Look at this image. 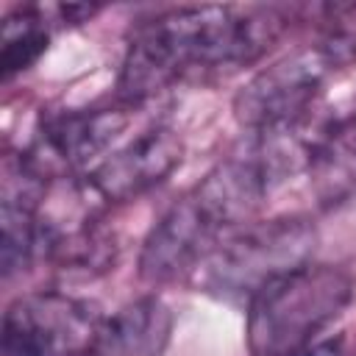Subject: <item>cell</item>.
Returning a JSON list of instances; mask_svg holds the SVG:
<instances>
[{
	"instance_id": "cell-1",
	"label": "cell",
	"mask_w": 356,
	"mask_h": 356,
	"mask_svg": "<svg viewBox=\"0 0 356 356\" xmlns=\"http://www.w3.org/2000/svg\"><path fill=\"white\" fill-rule=\"evenodd\" d=\"M284 31L275 8L192 6L142 22L125 50L117 92L142 103L192 67H236L259 58Z\"/></svg>"
},
{
	"instance_id": "cell-2",
	"label": "cell",
	"mask_w": 356,
	"mask_h": 356,
	"mask_svg": "<svg viewBox=\"0 0 356 356\" xmlns=\"http://www.w3.org/2000/svg\"><path fill=\"white\" fill-rule=\"evenodd\" d=\"M353 300V278L334 264H303L248 303L250 356H298Z\"/></svg>"
},
{
	"instance_id": "cell-3",
	"label": "cell",
	"mask_w": 356,
	"mask_h": 356,
	"mask_svg": "<svg viewBox=\"0 0 356 356\" xmlns=\"http://www.w3.org/2000/svg\"><path fill=\"white\" fill-rule=\"evenodd\" d=\"M314 248L317 231L300 214L250 222L217 242L197 264L195 278L203 292L250 303V298L267 284L309 264Z\"/></svg>"
},
{
	"instance_id": "cell-4",
	"label": "cell",
	"mask_w": 356,
	"mask_h": 356,
	"mask_svg": "<svg viewBox=\"0 0 356 356\" xmlns=\"http://www.w3.org/2000/svg\"><path fill=\"white\" fill-rule=\"evenodd\" d=\"M103 314L95 303L61 292L17 298L3 314L6 356H95Z\"/></svg>"
},
{
	"instance_id": "cell-5",
	"label": "cell",
	"mask_w": 356,
	"mask_h": 356,
	"mask_svg": "<svg viewBox=\"0 0 356 356\" xmlns=\"http://www.w3.org/2000/svg\"><path fill=\"white\" fill-rule=\"evenodd\" d=\"M331 70V61L317 44L300 47L256 72L236 92L234 117L250 131L298 122L314 106Z\"/></svg>"
},
{
	"instance_id": "cell-6",
	"label": "cell",
	"mask_w": 356,
	"mask_h": 356,
	"mask_svg": "<svg viewBox=\"0 0 356 356\" xmlns=\"http://www.w3.org/2000/svg\"><path fill=\"white\" fill-rule=\"evenodd\" d=\"M125 125L128 114L122 108H83L47 117L31 145L19 153V164L44 184L67 178L103 153Z\"/></svg>"
},
{
	"instance_id": "cell-7",
	"label": "cell",
	"mask_w": 356,
	"mask_h": 356,
	"mask_svg": "<svg viewBox=\"0 0 356 356\" xmlns=\"http://www.w3.org/2000/svg\"><path fill=\"white\" fill-rule=\"evenodd\" d=\"M222 225L209 209L189 192L184 195L147 234L139 256V275L150 284L172 281L184 273H195L211 253Z\"/></svg>"
},
{
	"instance_id": "cell-8",
	"label": "cell",
	"mask_w": 356,
	"mask_h": 356,
	"mask_svg": "<svg viewBox=\"0 0 356 356\" xmlns=\"http://www.w3.org/2000/svg\"><path fill=\"white\" fill-rule=\"evenodd\" d=\"M181 136L172 128L156 125L142 131L136 139H131L108 159H103L89 175V186L103 200L122 203L159 186L181 164Z\"/></svg>"
},
{
	"instance_id": "cell-9",
	"label": "cell",
	"mask_w": 356,
	"mask_h": 356,
	"mask_svg": "<svg viewBox=\"0 0 356 356\" xmlns=\"http://www.w3.org/2000/svg\"><path fill=\"white\" fill-rule=\"evenodd\" d=\"M167 334V309L156 298H142L103 320L95 356H159Z\"/></svg>"
},
{
	"instance_id": "cell-10",
	"label": "cell",
	"mask_w": 356,
	"mask_h": 356,
	"mask_svg": "<svg viewBox=\"0 0 356 356\" xmlns=\"http://www.w3.org/2000/svg\"><path fill=\"white\" fill-rule=\"evenodd\" d=\"M50 44L47 19L36 8H17L3 19L0 28V72L3 78H14L39 61V56Z\"/></svg>"
},
{
	"instance_id": "cell-11",
	"label": "cell",
	"mask_w": 356,
	"mask_h": 356,
	"mask_svg": "<svg viewBox=\"0 0 356 356\" xmlns=\"http://www.w3.org/2000/svg\"><path fill=\"white\" fill-rule=\"evenodd\" d=\"M317 47L325 53L334 70L356 58V6L334 8V17L328 19L325 33L317 42Z\"/></svg>"
},
{
	"instance_id": "cell-12",
	"label": "cell",
	"mask_w": 356,
	"mask_h": 356,
	"mask_svg": "<svg viewBox=\"0 0 356 356\" xmlns=\"http://www.w3.org/2000/svg\"><path fill=\"white\" fill-rule=\"evenodd\" d=\"M61 17H64V22H72V25H78V22H83L86 17H92L95 11H97V6H58L56 8Z\"/></svg>"
},
{
	"instance_id": "cell-13",
	"label": "cell",
	"mask_w": 356,
	"mask_h": 356,
	"mask_svg": "<svg viewBox=\"0 0 356 356\" xmlns=\"http://www.w3.org/2000/svg\"><path fill=\"white\" fill-rule=\"evenodd\" d=\"M298 356H342V353H339V342H320L314 348L300 350Z\"/></svg>"
}]
</instances>
